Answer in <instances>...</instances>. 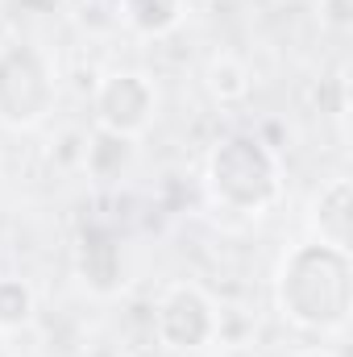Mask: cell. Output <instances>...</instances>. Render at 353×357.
I'll list each match as a JSON object with an SVG mask.
<instances>
[{"label": "cell", "instance_id": "6da1fadb", "mask_svg": "<svg viewBox=\"0 0 353 357\" xmlns=\"http://www.w3.org/2000/svg\"><path fill=\"white\" fill-rule=\"evenodd\" d=\"M350 303L353 270L345 250L312 241L287 254V262L278 270V307L287 320H295L299 328L329 333L350 320Z\"/></svg>", "mask_w": 353, "mask_h": 357}, {"label": "cell", "instance_id": "7a4b0ae2", "mask_svg": "<svg viewBox=\"0 0 353 357\" xmlns=\"http://www.w3.org/2000/svg\"><path fill=\"white\" fill-rule=\"evenodd\" d=\"M208 191L229 212H266L278 199V162L258 137L233 133L208 158Z\"/></svg>", "mask_w": 353, "mask_h": 357}, {"label": "cell", "instance_id": "3957f363", "mask_svg": "<svg viewBox=\"0 0 353 357\" xmlns=\"http://www.w3.org/2000/svg\"><path fill=\"white\" fill-rule=\"evenodd\" d=\"M54 84L38 50L29 46H4L0 50V121L13 129L38 125L50 112Z\"/></svg>", "mask_w": 353, "mask_h": 357}, {"label": "cell", "instance_id": "277c9868", "mask_svg": "<svg viewBox=\"0 0 353 357\" xmlns=\"http://www.w3.org/2000/svg\"><path fill=\"white\" fill-rule=\"evenodd\" d=\"M96 112H100V125L108 133H121V137H133L137 129H146L150 112H154V91L142 75L133 71H121V75H108L100 91H96Z\"/></svg>", "mask_w": 353, "mask_h": 357}, {"label": "cell", "instance_id": "5b68a950", "mask_svg": "<svg viewBox=\"0 0 353 357\" xmlns=\"http://www.w3.org/2000/svg\"><path fill=\"white\" fill-rule=\"evenodd\" d=\"M212 328H216L212 303L195 287H175L158 303V337L171 349H200L212 337Z\"/></svg>", "mask_w": 353, "mask_h": 357}, {"label": "cell", "instance_id": "8992f818", "mask_svg": "<svg viewBox=\"0 0 353 357\" xmlns=\"http://www.w3.org/2000/svg\"><path fill=\"white\" fill-rule=\"evenodd\" d=\"M350 208H353L350 178H337L333 187L320 191V199H316V233H320L324 245L350 250Z\"/></svg>", "mask_w": 353, "mask_h": 357}, {"label": "cell", "instance_id": "52a82bcc", "mask_svg": "<svg viewBox=\"0 0 353 357\" xmlns=\"http://www.w3.org/2000/svg\"><path fill=\"white\" fill-rule=\"evenodd\" d=\"M129 137H121V133H108V129H100V137L91 142L88 150V167L96 178H121V171L129 167Z\"/></svg>", "mask_w": 353, "mask_h": 357}, {"label": "cell", "instance_id": "ba28073f", "mask_svg": "<svg viewBox=\"0 0 353 357\" xmlns=\"http://www.w3.org/2000/svg\"><path fill=\"white\" fill-rule=\"evenodd\" d=\"M121 4H125L129 25L142 33H167L179 21V8H183V0H121Z\"/></svg>", "mask_w": 353, "mask_h": 357}, {"label": "cell", "instance_id": "9c48e42d", "mask_svg": "<svg viewBox=\"0 0 353 357\" xmlns=\"http://www.w3.org/2000/svg\"><path fill=\"white\" fill-rule=\"evenodd\" d=\"M33 312V295L21 278H0V328H21Z\"/></svg>", "mask_w": 353, "mask_h": 357}, {"label": "cell", "instance_id": "30bf717a", "mask_svg": "<svg viewBox=\"0 0 353 357\" xmlns=\"http://www.w3.org/2000/svg\"><path fill=\"white\" fill-rule=\"evenodd\" d=\"M220 357H254V354H246V349H225Z\"/></svg>", "mask_w": 353, "mask_h": 357}, {"label": "cell", "instance_id": "8fae6325", "mask_svg": "<svg viewBox=\"0 0 353 357\" xmlns=\"http://www.w3.org/2000/svg\"><path fill=\"white\" fill-rule=\"evenodd\" d=\"M0 357H8V354H4V345H0Z\"/></svg>", "mask_w": 353, "mask_h": 357}]
</instances>
